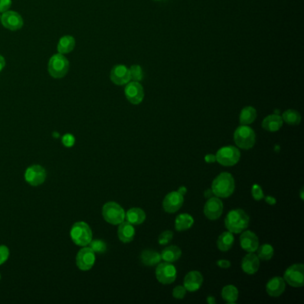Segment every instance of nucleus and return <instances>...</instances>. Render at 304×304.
<instances>
[{
    "mask_svg": "<svg viewBox=\"0 0 304 304\" xmlns=\"http://www.w3.org/2000/svg\"><path fill=\"white\" fill-rule=\"evenodd\" d=\"M241 267L246 274L253 275L258 271L260 268V259L254 253H249L243 259Z\"/></svg>",
    "mask_w": 304,
    "mask_h": 304,
    "instance_id": "aec40b11",
    "label": "nucleus"
},
{
    "mask_svg": "<svg viewBox=\"0 0 304 304\" xmlns=\"http://www.w3.org/2000/svg\"><path fill=\"white\" fill-rule=\"evenodd\" d=\"M90 248L92 249L95 253H105L106 250V244L102 240H94L90 242Z\"/></svg>",
    "mask_w": 304,
    "mask_h": 304,
    "instance_id": "72a5a7b5",
    "label": "nucleus"
},
{
    "mask_svg": "<svg viewBox=\"0 0 304 304\" xmlns=\"http://www.w3.org/2000/svg\"><path fill=\"white\" fill-rule=\"evenodd\" d=\"M183 203H184V195L174 191L166 195L162 203V206L166 212L174 213L182 207Z\"/></svg>",
    "mask_w": 304,
    "mask_h": 304,
    "instance_id": "ddd939ff",
    "label": "nucleus"
},
{
    "mask_svg": "<svg viewBox=\"0 0 304 304\" xmlns=\"http://www.w3.org/2000/svg\"><path fill=\"white\" fill-rule=\"evenodd\" d=\"M207 301L209 304H214L216 303V301L214 299V297H212V296H209V297H208Z\"/></svg>",
    "mask_w": 304,
    "mask_h": 304,
    "instance_id": "49530a36",
    "label": "nucleus"
},
{
    "mask_svg": "<svg viewBox=\"0 0 304 304\" xmlns=\"http://www.w3.org/2000/svg\"><path fill=\"white\" fill-rule=\"evenodd\" d=\"M118 236L122 243H129L134 239L135 228L133 225L128 221H123L119 224Z\"/></svg>",
    "mask_w": 304,
    "mask_h": 304,
    "instance_id": "412c9836",
    "label": "nucleus"
},
{
    "mask_svg": "<svg viewBox=\"0 0 304 304\" xmlns=\"http://www.w3.org/2000/svg\"><path fill=\"white\" fill-rule=\"evenodd\" d=\"M193 217L188 213L180 214L175 221V228L177 231L188 230L193 225Z\"/></svg>",
    "mask_w": 304,
    "mask_h": 304,
    "instance_id": "a878e982",
    "label": "nucleus"
},
{
    "mask_svg": "<svg viewBox=\"0 0 304 304\" xmlns=\"http://www.w3.org/2000/svg\"><path fill=\"white\" fill-rule=\"evenodd\" d=\"M110 78L116 85H126L131 79L129 68L124 65H115L111 71Z\"/></svg>",
    "mask_w": 304,
    "mask_h": 304,
    "instance_id": "2eb2a0df",
    "label": "nucleus"
},
{
    "mask_svg": "<svg viewBox=\"0 0 304 304\" xmlns=\"http://www.w3.org/2000/svg\"><path fill=\"white\" fill-rule=\"evenodd\" d=\"M1 23L4 27L10 31H18L23 27V20L18 13L14 11H6L1 16Z\"/></svg>",
    "mask_w": 304,
    "mask_h": 304,
    "instance_id": "dca6fc26",
    "label": "nucleus"
},
{
    "mask_svg": "<svg viewBox=\"0 0 304 304\" xmlns=\"http://www.w3.org/2000/svg\"><path fill=\"white\" fill-rule=\"evenodd\" d=\"M284 280L293 287H302L304 285V266L295 264L288 267L285 272Z\"/></svg>",
    "mask_w": 304,
    "mask_h": 304,
    "instance_id": "6e6552de",
    "label": "nucleus"
},
{
    "mask_svg": "<svg viewBox=\"0 0 304 304\" xmlns=\"http://www.w3.org/2000/svg\"><path fill=\"white\" fill-rule=\"evenodd\" d=\"M249 216L242 209L232 210L228 213L225 219V226L231 233L239 234L247 228L249 225Z\"/></svg>",
    "mask_w": 304,
    "mask_h": 304,
    "instance_id": "f03ea898",
    "label": "nucleus"
},
{
    "mask_svg": "<svg viewBox=\"0 0 304 304\" xmlns=\"http://www.w3.org/2000/svg\"><path fill=\"white\" fill-rule=\"evenodd\" d=\"M75 46V39L72 36H64L61 38L60 40L57 45V50L60 54H68L70 52L74 50Z\"/></svg>",
    "mask_w": 304,
    "mask_h": 304,
    "instance_id": "c85d7f7f",
    "label": "nucleus"
},
{
    "mask_svg": "<svg viewBox=\"0 0 304 304\" xmlns=\"http://www.w3.org/2000/svg\"><path fill=\"white\" fill-rule=\"evenodd\" d=\"M178 192L181 193L182 195H184L185 193H187V189L184 188V187H181V188H180V189H179V191H178Z\"/></svg>",
    "mask_w": 304,
    "mask_h": 304,
    "instance_id": "a18cd8bd",
    "label": "nucleus"
},
{
    "mask_svg": "<svg viewBox=\"0 0 304 304\" xmlns=\"http://www.w3.org/2000/svg\"><path fill=\"white\" fill-rule=\"evenodd\" d=\"M240 244L244 251L254 253L259 247L258 236L252 231H244L240 235Z\"/></svg>",
    "mask_w": 304,
    "mask_h": 304,
    "instance_id": "f3484780",
    "label": "nucleus"
},
{
    "mask_svg": "<svg viewBox=\"0 0 304 304\" xmlns=\"http://www.w3.org/2000/svg\"><path fill=\"white\" fill-rule=\"evenodd\" d=\"M9 257V249L5 245H0V265L4 264Z\"/></svg>",
    "mask_w": 304,
    "mask_h": 304,
    "instance_id": "4c0bfd02",
    "label": "nucleus"
},
{
    "mask_svg": "<svg viewBox=\"0 0 304 304\" xmlns=\"http://www.w3.org/2000/svg\"><path fill=\"white\" fill-rule=\"evenodd\" d=\"M25 180L32 186L37 187L43 184L46 180V172L40 165L30 166L25 171Z\"/></svg>",
    "mask_w": 304,
    "mask_h": 304,
    "instance_id": "f8f14e48",
    "label": "nucleus"
},
{
    "mask_svg": "<svg viewBox=\"0 0 304 304\" xmlns=\"http://www.w3.org/2000/svg\"><path fill=\"white\" fill-rule=\"evenodd\" d=\"M257 118V111L253 106H245L241 111L239 121L241 125L252 124Z\"/></svg>",
    "mask_w": 304,
    "mask_h": 304,
    "instance_id": "393cba45",
    "label": "nucleus"
},
{
    "mask_svg": "<svg viewBox=\"0 0 304 304\" xmlns=\"http://www.w3.org/2000/svg\"><path fill=\"white\" fill-rule=\"evenodd\" d=\"M173 238V232L170 230H166L162 232L161 235H159V239L158 242L161 245H166L171 242Z\"/></svg>",
    "mask_w": 304,
    "mask_h": 304,
    "instance_id": "f704fd0d",
    "label": "nucleus"
},
{
    "mask_svg": "<svg viewBox=\"0 0 304 304\" xmlns=\"http://www.w3.org/2000/svg\"><path fill=\"white\" fill-rule=\"evenodd\" d=\"M71 238L78 246H87L92 241V230L87 223L79 221L75 223L71 229Z\"/></svg>",
    "mask_w": 304,
    "mask_h": 304,
    "instance_id": "7ed1b4c3",
    "label": "nucleus"
},
{
    "mask_svg": "<svg viewBox=\"0 0 304 304\" xmlns=\"http://www.w3.org/2000/svg\"><path fill=\"white\" fill-rule=\"evenodd\" d=\"M274 255V248L268 244H263L258 249V258L263 261H269Z\"/></svg>",
    "mask_w": 304,
    "mask_h": 304,
    "instance_id": "2f4dec72",
    "label": "nucleus"
},
{
    "mask_svg": "<svg viewBox=\"0 0 304 304\" xmlns=\"http://www.w3.org/2000/svg\"><path fill=\"white\" fill-rule=\"evenodd\" d=\"M266 202H267L268 204H270V205H274L275 203H276V199L274 198V197H272V196H267L266 197Z\"/></svg>",
    "mask_w": 304,
    "mask_h": 304,
    "instance_id": "37998d69",
    "label": "nucleus"
},
{
    "mask_svg": "<svg viewBox=\"0 0 304 304\" xmlns=\"http://www.w3.org/2000/svg\"><path fill=\"white\" fill-rule=\"evenodd\" d=\"M235 143L238 148L248 150L254 147L256 141V135L254 129L248 125H241L235 129L234 133Z\"/></svg>",
    "mask_w": 304,
    "mask_h": 304,
    "instance_id": "20e7f679",
    "label": "nucleus"
},
{
    "mask_svg": "<svg viewBox=\"0 0 304 304\" xmlns=\"http://www.w3.org/2000/svg\"><path fill=\"white\" fill-rule=\"evenodd\" d=\"M223 212V203L218 197H211L205 203L203 208V213L207 219L211 221L218 220Z\"/></svg>",
    "mask_w": 304,
    "mask_h": 304,
    "instance_id": "4468645a",
    "label": "nucleus"
},
{
    "mask_svg": "<svg viewBox=\"0 0 304 304\" xmlns=\"http://www.w3.org/2000/svg\"><path fill=\"white\" fill-rule=\"evenodd\" d=\"M127 221L132 225H140L146 221V212L140 208H131L125 214Z\"/></svg>",
    "mask_w": 304,
    "mask_h": 304,
    "instance_id": "5701e85b",
    "label": "nucleus"
},
{
    "mask_svg": "<svg viewBox=\"0 0 304 304\" xmlns=\"http://www.w3.org/2000/svg\"><path fill=\"white\" fill-rule=\"evenodd\" d=\"M102 214L105 221L113 225H119L125 220V212L123 208L114 202L106 203L103 206Z\"/></svg>",
    "mask_w": 304,
    "mask_h": 304,
    "instance_id": "423d86ee",
    "label": "nucleus"
},
{
    "mask_svg": "<svg viewBox=\"0 0 304 304\" xmlns=\"http://www.w3.org/2000/svg\"><path fill=\"white\" fill-rule=\"evenodd\" d=\"M233 244H234V236L229 231L223 232L219 236L218 241H217V246L222 252H227V251L230 250Z\"/></svg>",
    "mask_w": 304,
    "mask_h": 304,
    "instance_id": "bb28decb",
    "label": "nucleus"
},
{
    "mask_svg": "<svg viewBox=\"0 0 304 304\" xmlns=\"http://www.w3.org/2000/svg\"><path fill=\"white\" fill-rule=\"evenodd\" d=\"M130 72V78L133 79V81H141L144 78L143 70L140 67V65H134L129 68Z\"/></svg>",
    "mask_w": 304,
    "mask_h": 304,
    "instance_id": "473e14b6",
    "label": "nucleus"
},
{
    "mask_svg": "<svg viewBox=\"0 0 304 304\" xmlns=\"http://www.w3.org/2000/svg\"><path fill=\"white\" fill-rule=\"evenodd\" d=\"M286 290V282L281 276H275L267 282L266 291L271 297H279Z\"/></svg>",
    "mask_w": 304,
    "mask_h": 304,
    "instance_id": "6ab92c4d",
    "label": "nucleus"
},
{
    "mask_svg": "<svg viewBox=\"0 0 304 304\" xmlns=\"http://www.w3.org/2000/svg\"><path fill=\"white\" fill-rule=\"evenodd\" d=\"M217 265L221 268H228L231 266V263L228 260H220V261H218Z\"/></svg>",
    "mask_w": 304,
    "mask_h": 304,
    "instance_id": "a19ab883",
    "label": "nucleus"
},
{
    "mask_svg": "<svg viewBox=\"0 0 304 304\" xmlns=\"http://www.w3.org/2000/svg\"><path fill=\"white\" fill-rule=\"evenodd\" d=\"M153 1H160V0H153Z\"/></svg>",
    "mask_w": 304,
    "mask_h": 304,
    "instance_id": "de8ad7c7",
    "label": "nucleus"
},
{
    "mask_svg": "<svg viewBox=\"0 0 304 304\" xmlns=\"http://www.w3.org/2000/svg\"><path fill=\"white\" fill-rule=\"evenodd\" d=\"M161 254L152 250H145L141 254V261L147 266H154L161 262Z\"/></svg>",
    "mask_w": 304,
    "mask_h": 304,
    "instance_id": "cd10ccee",
    "label": "nucleus"
},
{
    "mask_svg": "<svg viewBox=\"0 0 304 304\" xmlns=\"http://www.w3.org/2000/svg\"><path fill=\"white\" fill-rule=\"evenodd\" d=\"M212 193L217 197H229L235 191V180L228 172H222L217 176L212 184Z\"/></svg>",
    "mask_w": 304,
    "mask_h": 304,
    "instance_id": "f257e3e1",
    "label": "nucleus"
},
{
    "mask_svg": "<svg viewBox=\"0 0 304 304\" xmlns=\"http://www.w3.org/2000/svg\"><path fill=\"white\" fill-rule=\"evenodd\" d=\"M124 93L125 97L132 105H139L145 97L143 86L138 81L127 83Z\"/></svg>",
    "mask_w": 304,
    "mask_h": 304,
    "instance_id": "9b49d317",
    "label": "nucleus"
},
{
    "mask_svg": "<svg viewBox=\"0 0 304 304\" xmlns=\"http://www.w3.org/2000/svg\"><path fill=\"white\" fill-rule=\"evenodd\" d=\"M216 161L223 166H233L240 160L241 153L239 149L232 146L224 147L217 152Z\"/></svg>",
    "mask_w": 304,
    "mask_h": 304,
    "instance_id": "0eeeda50",
    "label": "nucleus"
},
{
    "mask_svg": "<svg viewBox=\"0 0 304 304\" xmlns=\"http://www.w3.org/2000/svg\"><path fill=\"white\" fill-rule=\"evenodd\" d=\"M203 275L199 271H190L185 276L184 287L189 292L198 291L203 285Z\"/></svg>",
    "mask_w": 304,
    "mask_h": 304,
    "instance_id": "a211bd4d",
    "label": "nucleus"
},
{
    "mask_svg": "<svg viewBox=\"0 0 304 304\" xmlns=\"http://www.w3.org/2000/svg\"><path fill=\"white\" fill-rule=\"evenodd\" d=\"M69 61L60 53L53 55L48 62V73L53 78L65 77L69 71Z\"/></svg>",
    "mask_w": 304,
    "mask_h": 304,
    "instance_id": "39448f33",
    "label": "nucleus"
},
{
    "mask_svg": "<svg viewBox=\"0 0 304 304\" xmlns=\"http://www.w3.org/2000/svg\"><path fill=\"white\" fill-rule=\"evenodd\" d=\"M5 58L2 56V55H0V72L2 71V70L4 69V67H5Z\"/></svg>",
    "mask_w": 304,
    "mask_h": 304,
    "instance_id": "c03bdc74",
    "label": "nucleus"
},
{
    "mask_svg": "<svg viewBox=\"0 0 304 304\" xmlns=\"http://www.w3.org/2000/svg\"><path fill=\"white\" fill-rule=\"evenodd\" d=\"M281 117L283 121H285L287 124L292 125V126L299 125L301 123V120H302V116L300 114L299 112L292 110V109L284 112V114Z\"/></svg>",
    "mask_w": 304,
    "mask_h": 304,
    "instance_id": "7c9ffc66",
    "label": "nucleus"
},
{
    "mask_svg": "<svg viewBox=\"0 0 304 304\" xmlns=\"http://www.w3.org/2000/svg\"><path fill=\"white\" fill-rule=\"evenodd\" d=\"M155 276L161 284L170 285L176 280L177 269L171 263H160L155 269Z\"/></svg>",
    "mask_w": 304,
    "mask_h": 304,
    "instance_id": "1a4fd4ad",
    "label": "nucleus"
},
{
    "mask_svg": "<svg viewBox=\"0 0 304 304\" xmlns=\"http://www.w3.org/2000/svg\"><path fill=\"white\" fill-rule=\"evenodd\" d=\"M205 161H207L208 163L214 162V161H216V156L213 155V154H207L205 156Z\"/></svg>",
    "mask_w": 304,
    "mask_h": 304,
    "instance_id": "79ce46f5",
    "label": "nucleus"
},
{
    "mask_svg": "<svg viewBox=\"0 0 304 304\" xmlns=\"http://www.w3.org/2000/svg\"><path fill=\"white\" fill-rule=\"evenodd\" d=\"M12 0H0V13H5L9 10Z\"/></svg>",
    "mask_w": 304,
    "mask_h": 304,
    "instance_id": "58836bf2",
    "label": "nucleus"
},
{
    "mask_svg": "<svg viewBox=\"0 0 304 304\" xmlns=\"http://www.w3.org/2000/svg\"><path fill=\"white\" fill-rule=\"evenodd\" d=\"M252 195H253L254 200H256V201H260V200L264 198L263 189L259 185H254L253 188H252Z\"/></svg>",
    "mask_w": 304,
    "mask_h": 304,
    "instance_id": "c9c22d12",
    "label": "nucleus"
},
{
    "mask_svg": "<svg viewBox=\"0 0 304 304\" xmlns=\"http://www.w3.org/2000/svg\"><path fill=\"white\" fill-rule=\"evenodd\" d=\"M96 262V253L90 247L84 246L78 252L76 257V264L78 268L83 271H87L92 268Z\"/></svg>",
    "mask_w": 304,
    "mask_h": 304,
    "instance_id": "9d476101",
    "label": "nucleus"
},
{
    "mask_svg": "<svg viewBox=\"0 0 304 304\" xmlns=\"http://www.w3.org/2000/svg\"><path fill=\"white\" fill-rule=\"evenodd\" d=\"M283 126V120L280 115L277 114H270L267 116L263 121V128L269 131V132H276L281 129Z\"/></svg>",
    "mask_w": 304,
    "mask_h": 304,
    "instance_id": "4be33fe9",
    "label": "nucleus"
},
{
    "mask_svg": "<svg viewBox=\"0 0 304 304\" xmlns=\"http://www.w3.org/2000/svg\"><path fill=\"white\" fill-rule=\"evenodd\" d=\"M186 293H187V290H186L184 286H176L175 288L173 289L172 295L175 299L181 300L184 298Z\"/></svg>",
    "mask_w": 304,
    "mask_h": 304,
    "instance_id": "e433bc0d",
    "label": "nucleus"
},
{
    "mask_svg": "<svg viewBox=\"0 0 304 304\" xmlns=\"http://www.w3.org/2000/svg\"><path fill=\"white\" fill-rule=\"evenodd\" d=\"M221 296L227 303L235 304L238 299V290L235 286L232 285L224 286L221 292Z\"/></svg>",
    "mask_w": 304,
    "mask_h": 304,
    "instance_id": "c756f323",
    "label": "nucleus"
},
{
    "mask_svg": "<svg viewBox=\"0 0 304 304\" xmlns=\"http://www.w3.org/2000/svg\"><path fill=\"white\" fill-rule=\"evenodd\" d=\"M63 144L65 145V147H67V148L73 147L74 145V136H72V135H70V134H67V135L64 136V138H63Z\"/></svg>",
    "mask_w": 304,
    "mask_h": 304,
    "instance_id": "ea45409f",
    "label": "nucleus"
},
{
    "mask_svg": "<svg viewBox=\"0 0 304 304\" xmlns=\"http://www.w3.org/2000/svg\"><path fill=\"white\" fill-rule=\"evenodd\" d=\"M182 252L178 246L171 245L163 249L161 252V257L166 263H175L181 257Z\"/></svg>",
    "mask_w": 304,
    "mask_h": 304,
    "instance_id": "b1692460",
    "label": "nucleus"
},
{
    "mask_svg": "<svg viewBox=\"0 0 304 304\" xmlns=\"http://www.w3.org/2000/svg\"><path fill=\"white\" fill-rule=\"evenodd\" d=\"M0 278H1V276H0Z\"/></svg>",
    "mask_w": 304,
    "mask_h": 304,
    "instance_id": "09e8293b",
    "label": "nucleus"
}]
</instances>
